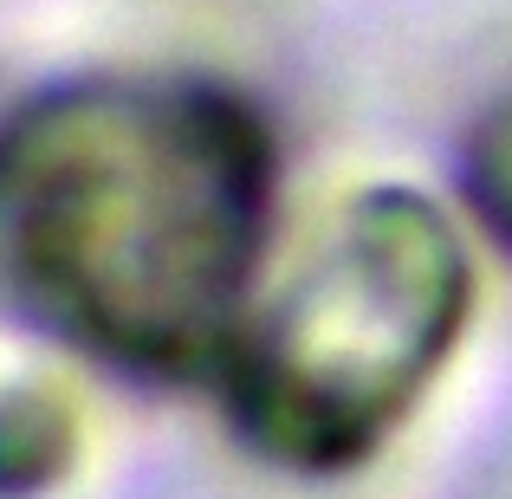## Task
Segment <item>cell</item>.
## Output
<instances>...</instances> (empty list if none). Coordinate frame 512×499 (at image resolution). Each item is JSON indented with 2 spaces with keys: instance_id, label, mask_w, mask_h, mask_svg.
I'll use <instances>...</instances> for the list:
<instances>
[{
  "instance_id": "277c9868",
  "label": "cell",
  "mask_w": 512,
  "mask_h": 499,
  "mask_svg": "<svg viewBox=\"0 0 512 499\" xmlns=\"http://www.w3.org/2000/svg\"><path fill=\"white\" fill-rule=\"evenodd\" d=\"M461 195H467V208H474V221L487 227L500 247H512V91L467 130Z\"/></svg>"
},
{
  "instance_id": "6da1fadb",
  "label": "cell",
  "mask_w": 512,
  "mask_h": 499,
  "mask_svg": "<svg viewBox=\"0 0 512 499\" xmlns=\"http://www.w3.org/2000/svg\"><path fill=\"white\" fill-rule=\"evenodd\" d=\"M273 137L208 78H78L0 124V266L65 344L214 376L260 299Z\"/></svg>"
},
{
  "instance_id": "7a4b0ae2",
  "label": "cell",
  "mask_w": 512,
  "mask_h": 499,
  "mask_svg": "<svg viewBox=\"0 0 512 499\" xmlns=\"http://www.w3.org/2000/svg\"><path fill=\"white\" fill-rule=\"evenodd\" d=\"M474 318V260L415 188L344 201L279 286L247 305L221 370L227 422L292 474H344L415 415Z\"/></svg>"
},
{
  "instance_id": "3957f363",
  "label": "cell",
  "mask_w": 512,
  "mask_h": 499,
  "mask_svg": "<svg viewBox=\"0 0 512 499\" xmlns=\"http://www.w3.org/2000/svg\"><path fill=\"white\" fill-rule=\"evenodd\" d=\"M78 428L72 409L46 389H7L0 396V499H33L59 487L72 467Z\"/></svg>"
}]
</instances>
